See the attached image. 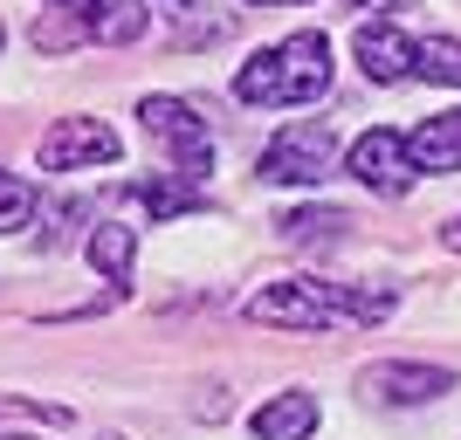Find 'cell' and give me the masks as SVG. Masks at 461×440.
Masks as SVG:
<instances>
[{
    "instance_id": "cell-23",
    "label": "cell",
    "mask_w": 461,
    "mask_h": 440,
    "mask_svg": "<svg viewBox=\"0 0 461 440\" xmlns=\"http://www.w3.org/2000/svg\"><path fill=\"white\" fill-rule=\"evenodd\" d=\"M96 440H124V434H96Z\"/></svg>"
},
{
    "instance_id": "cell-3",
    "label": "cell",
    "mask_w": 461,
    "mask_h": 440,
    "mask_svg": "<svg viewBox=\"0 0 461 440\" xmlns=\"http://www.w3.org/2000/svg\"><path fill=\"white\" fill-rule=\"evenodd\" d=\"M145 0H49L35 21V49L62 56L77 41H104V49H131L145 35Z\"/></svg>"
},
{
    "instance_id": "cell-11",
    "label": "cell",
    "mask_w": 461,
    "mask_h": 440,
    "mask_svg": "<svg viewBox=\"0 0 461 440\" xmlns=\"http://www.w3.org/2000/svg\"><path fill=\"white\" fill-rule=\"evenodd\" d=\"M255 440H310L317 427V400L310 392H276L269 406H255Z\"/></svg>"
},
{
    "instance_id": "cell-16",
    "label": "cell",
    "mask_w": 461,
    "mask_h": 440,
    "mask_svg": "<svg viewBox=\"0 0 461 440\" xmlns=\"http://www.w3.org/2000/svg\"><path fill=\"white\" fill-rule=\"evenodd\" d=\"M35 220V186L21 173H0V234H21Z\"/></svg>"
},
{
    "instance_id": "cell-2",
    "label": "cell",
    "mask_w": 461,
    "mask_h": 440,
    "mask_svg": "<svg viewBox=\"0 0 461 440\" xmlns=\"http://www.w3.org/2000/svg\"><path fill=\"white\" fill-rule=\"evenodd\" d=\"M324 90H330V41L317 35V28L276 41V49H262V56H249V62H241V76H234V96L255 103V111L317 103Z\"/></svg>"
},
{
    "instance_id": "cell-8",
    "label": "cell",
    "mask_w": 461,
    "mask_h": 440,
    "mask_svg": "<svg viewBox=\"0 0 461 440\" xmlns=\"http://www.w3.org/2000/svg\"><path fill=\"white\" fill-rule=\"evenodd\" d=\"M358 392L379 400V406H427V400H441V392H455V372H447V364L385 358V364H366V372H358Z\"/></svg>"
},
{
    "instance_id": "cell-14",
    "label": "cell",
    "mask_w": 461,
    "mask_h": 440,
    "mask_svg": "<svg viewBox=\"0 0 461 440\" xmlns=\"http://www.w3.org/2000/svg\"><path fill=\"white\" fill-rule=\"evenodd\" d=\"M131 200H138L145 213H152V220H173V213H193V207H200L193 179H179V173H166V179H138V186H131Z\"/></svg>"
},
{
    "instance_id": "cell-13",
    "label": "cell",
    "mask_w": 461,
    "mask_h": 440,
    "mask_svg": "<svg viewBox=\"0 0 461 440\" xmlns=\"http://www.w3.org/2000/svg\"><path fill=\"white\" fill-rule=\"evenodd\" d=\"M276 228H283V241H296V248H317V241H345L351 213H338V207H296V213H283Z\"/></svg>"
},
{
    "instance_id": "cell-7",
    "label": "cell",
    "mask_w": 461,
    "mask_h": 440,
    "mask_svg": "<svg viewBox=\"0 0 461 440\" xmlns=\"http://www.w3.org/2000/svg\"><path fill=\"white\" fill-rule=\"evenodd\" d=\"M351 179H366L372 193L400 200V193L413 186V152H406V131H393V124L358 131V138H351Z\"/></svg>"
},
{
    "instance_id": "cell-18",
    "label": "cell",
    "mask_w": 461,
    "mask_h": 440,
    "mask_svg": "<svg viewBox=\"0 0 461 440\" xmlns=\"http://www.w3.org/2000/svg\"><path fill=\"white\" fill-rule=\"evenodd\" d=\"M441 241H447V248L461 255V220H447V228H441Z\"/></svg>"
},
{
    "instance_id": "cell-20",
    "label": "cell",
    "mask_w": 461,
    "mask_h": 440,
    "mask_svg": "<svg viewBox=\"0 0 461 440\" xmlns=\"http://www.w3.org/2000/svg\"><path fill=\"white\" fill-rule=\"evenodd\" d=\"M366 7H400V0H366Z\"/></svg>"
},
{
    "instance_id": "cell-5",
    "label": "cell",
    "mask_w": 461,
    "mask_h": 440,
    "mask_svg": "<svg viewBox=\"0 0 461 440\" xmlns=\"http://www.w3.org/2000/svg\"><path fill=\"white\" fill-rule=\"evenodd\" d=\"M330 166H338V131L317 124V117L276 131L269 152H262V179L269 186H317V179H330Z\"/></svg>"
},
{
    "instance_id": "cell-22",
    "label": "cell",
    "mask_w": 461,
    "mask_h": 440,
    "mask_svg": "<svg viewBox=\"0 0 461 440\" xmlns=\"http://www.w3.org/2000/svg\"><path fill=\"white\" fill-rule=\"evenodd\" d=\"M249 7H276V0H249Z\"/></svg>"
},
{
    "instance_id": "cell-1",
    "label": "cell",
    "mask_w": 461,
    "mask_h": 440,
    "mask_svg": "<svg viewBox=\"0 0 461 440\" xmlns=\"http://www.w3.org/2000/svg\"><path fill=\"white\" fill-rule=\"evenodd\" d=\"M393 317L385 289H351V283H324V275H289L269 283L262 296H249V324L269 330H338V324H379Z\"/></svg>"
},
{
    "instance_id": "cell-15",
    "label": "cell",
    "mask_w": 461,
    "mask_h": 440,
    "mask_svg": "<svg viewBox=\"0 0 461 440\" xmlns=\"http://www.w3.org/2000/svg\"><path fill=\"white\" fill-rule=\"evenodd\" d=\"M413 76L461 90V41H455V35H427V41H413Z\"/></svg>"
},
{
    "instance_id": "cell-4",
    "label": "cell",
    "mask_w": 461,
    "mask_h": 440,
    "mask_svg": "<svg viewBox=\"0 0 461 440\" xmlns=\"http://www.w3.org/2000/svg\"><path fill=\"white\" fill-rule=\"evenodd\" d=\"M138 124H145V131L173 152V173H179V179H193V186H200V179L213 173V131L200 124V111H193V103H179V96H145V103H138Z\"/></svg>"
},
{
    "instance_id": "cell-12",
    "label": "cell",
    "mask_w": 461,
    "mask_h": 440,
    "mask_svg": "<svg viewBox=\"0 0 461 440\" xmlns=\"http://www.w3.org/2000/svg\"><path fill=\"white\" fill-rule=\"evenodd\" d=\"M83 255L104 268V283H111V289H131V262H138L131 228H96L90 241H83Z\"/></svg>"
},
{
    "instance_id": "cell-24",
    "label": "cell",
    "mask_w": 461,
    "mask_h": 440,
    "mask_svg": "<svg viewBox=\"0 0 461 440\" xmlns=\"http://www.w3.org/2000/svg\"><path fill=\"white\" fill-rule=\"evenodd\" d=\"M0 41H7V28H0Z\"/></svg>"
},
{
    "instance_id": "cell-9",
    "label": "cell",
    "mask_w": 461,
    "mask_h": 440,
    "mask_svg": "<svg viewBox=\"0 0 461 440\" xmlns=\"http://www.w3.org/2000/svg\"><path fill=\"white\" fill-rule=\"evenodd\" d=\"M351 56H358V69H366L372 83H406L413 76V41H406L393 21H366L358 41H351Z\"/></svg>"
},
{
    "instance_id": "cell-6",
    "label": "cell",
    "mask_w": 461,
    "mask_h": 440,
    "mask_svg": "<svg viewBox=\"0 0 461 440\" xmlns=\"http://www.w3.org/2000/svg\"><path fill=\"white\" fill-rule=\"evenodd\" d=\"M124 152V138L111 131V124H96V117H62V124H49V138H41V173H83V166H111V158Z\"/></svg>"
},
{
    "instance_id": "cell-21",
    "label": "cell",
    "mask_w": 461,
    "mask_h": 440,
    "mask_svg": "<svg viewBox=\"0 0 461 440\" xmlns=\"http://www.w3.org/2000/svg\"><path fill=\"white\" fill-rule=\"evenodd\" d=\"M173 7H200V0H173Z\"/></svg>"
},
{
    "instance_id": "cell-17",
    "label": "cell",
    "mask_w": 461,
    "mask_h": 440,
    "mask_svg": "<svg viewBox=\"0 0 461 440\" xmlns=\"http://www.w3.org/2000/svg\"><path fill=\"white\" fill-rule=\"evenodd\" d=\"M0 413H35V420H62V406H41V400H14V392H0Z\"/></svg>"
},
{
    "instance_id": "cell-19",
    "label": "cell",
    "mask_w": 461,
    "mask_h": 440,
    "mask_svg": "<svg viewBox=\"0 0 461 440\" xmlns=\"http://www.w3.org/2000/svg\"><path fill=\"white\" fill-rule=\"evenodd\" d=\"M0 440H41V434H0Z\"/></svg>"
},
{
    "instance_id": "cell-10",
    "label": "cell",
    "mask_w": 461,
    "mask_h": 440,
    "mask_svg": "<svg viewBox=\"0 0 461 440\" xmlns=\"http://www.w3.org/2000/svg\"><path fill=\"white\" fill-rule=\"evenodd\" d=\"M406 152H413V173H461V111H441L406 131Z\"/></svg>"
}]
</instances>
